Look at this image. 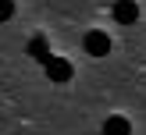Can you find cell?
<instances>
[{
    "instance_id": "6da1fadb",
    "label": "cell",
    "mask_w": 146,
    "mask_h": 135,
    "mask_svg": "<svg viewBox=\"0 0 146 135\" xmlns=\"http://www.w3.org/2000/svg\"><path fill=\"white\" fill-rule=\"evenodd\" d=\"M82 46H86V53H89V57H107V53H111V36L100 32V28H93V32H86Z\"/></svg>"
},
{
    "instance_id": "7a4b0ae2",
    "label": "cell",
    "mask_w": 146,
    "mask_h": 135,
    "mask_svg": "<svg viewBox=\"0 0 146 135\" xmlns=\"http://www.w3.org/2000/svg\"><path fill=\"white\" fill-rule=\"evenodd\" d=\"M111 14H114L118 25H135V21H139V4H135V0H118Z\"/></svg>"
},
{
    "instance_id": "3957f363",
    "label": "cell",
    "mask_w": 146,
    "mask_h": 135,
    "mask_svg": "<svg viewBox=\"0 0 146 135\" xmlns=\"http://www.w3.org/2000/svg\"><path fill=\"white\" fill-rule=\"evenodd\" d=\"M43 68H46L50 82H68V78H71V61H64V57H50Z\"/></svg>"
},
{
    "instance_id": "277c9868",
    "label": "cell",
    "mask_w": 146,
    "mask_h": 135,
    "mask_svg": "<svg viewBox=\"0 0 146 135\" xmlns=\"http://www.w3.org/2000/svg\"><path fill=\"white\" fill-rule=\"evenodd\" d=\"M104 135H132V124H128V117H121V114H111V117L104 121Z\"/></svg>"
},
{
    "instance_id": "5b68a950",
    "label": "cell",
    "mask_w": 146,
    "mask_h": 135,
    "mask_svg": "<svg viewBox=\"0 0 146 135\" xmlns=\"http://www.w3.org/2000/svg\"><path fill=\"white\" fill-rule=\"evenodd\" d=\"M29 57H32V61H39V64H46L50 57V46H46V39H43V36H32V39H29Z\"/></svg>"
},
{
    "instance_id": "8992f818",
    "label": "cell",
    "mask_w": 146,
    "mask_h": 135,
    "mask_svg": "<svg viewBox=\"0 0 146 135\" xmlns=\"http://www.w3.org/2000/svg\"><path fill=\"white\" fill-rule=\"evenodd\" d=\"M14 18V0H0V21H11Z\"/></svg>"
}]
</instances>
